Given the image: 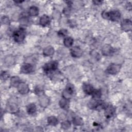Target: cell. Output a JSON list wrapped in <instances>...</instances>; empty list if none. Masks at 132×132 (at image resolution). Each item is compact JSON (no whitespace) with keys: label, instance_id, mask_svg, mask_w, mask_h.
I'll list each match as a JSON object with an SVG mask.
<instances>
[{"label":"cell","instance_id":"cell-1","mask_svg":"<svg viewBox=\"0 0 132 132\" xmlns=\"http://www.w3.org/2000/svg\"><path fill=\"white\" fill-rule=\"evenodd\" d=\"M103 17L105 19L110 20L112 21H118L120 18V13L117 11H114L111 12H104L102 14Z\"/></svg>","mask_w":132,"mask_h":132},{"label":"cell","instance_id":"cell-2","mask_svg":"<svg viewBox=\"0 0 132 132\" xmlns=\"http://www.w3.org/2000/svg\"><path fill=\"white\" fill-rule=\"evenodd\" d=\"M25 37V33L24 30L20 29L15 31L13 34L14 40L17 42H20L23 41Z\"/></svg>","mask_w":132,"mask_h":132},{"label":"cell","instance_id":"cell-3","mask_svg":"<svg viewBox=\"0 0 132 132\" xmlns=\"http://www.w3.org/2000/svg\"><path fill=\"white\" fill-rule=\"evenodd\" d=\"M58 63L55 61H52L49 63H46L44 67V70L46 72H50L52 71H54L57 68Z\"/></svg>","mask_w":132,"mask_h":132},{"label":"cell","instance_id":"cell-4","mask_svg":"<svg viewBox=\"0 0 132 132\" xmlns=\"http://www.w3.org/2000/svg\"><path fill=\"white\" fill-rule=\"evenodd\" d=\"M120 69L119 65L116 64H112L109 65L107 69V72L110 74H116L119 72Z\"/></svg>","mask_w":132,"mask_h":132},{"label":"cell","instance_id":"cell-5","mask_svg":"<svg viewBox=\"0 0 132 132\" xmlns=\"http://www.w3.org/2000/svg\"><path fill=\"white\" fill-rule=\"evenodd\" d=\"M73 93V87L70 86V85L69 86H67L66 89L63 91L62 95L64 98L69 100L71 98Z\"/></svg>","mask_w":132,"mask_h":132},{"label":"cell","instance_id":"cell-6","mask_svg":"<svg viewBox=\"0 0 132 132\" xmlns=\"http://www.w3.org/2000/svg\"><path fill=\"white\" fill-rule=\"evenodd\" d=\"M115 112V108L111 105H108L105 107V115L107 118H110L114 116Z\"/></svg>","mask_w":132,"mask_h":132},{"label":"cell","instance_id":"cell-7","mask_svg":"<svg viewBox=\"0 0 132 132\" xmlns=\"http://www.w3.org/2000/svg\"><path fill=\"white\" fill-rule=\"evenodd\" d=\"M71 54L74 57L79 58L81 57L82 55V50L78 46H75L71 49Z\"/></svg>","mask_w":132,"mask_h":132},{"label":"cell","instance_id":"cell-8","mask_svg":"<svg viewBox=\"0 0 132 132\" xmlns=\"http://www.w3.org/2000/svg\"><path fill=\"white\" fill-rule=\"evenodd\" d=\"M121 27L125 31H129L131 29V22L130 20L126 19L122 21L121 23Z\"/></svg>","mask_w":132,"mask_h":132},{"label":"cell","instance_id":"cell-9","mask_svg":"<svg viewBox=\"0 0 132 132\" xmlns=\"http://www.w3.org/2000/svg\"><path fill=\"white\" fill-rule=\"evenodd\" d=\"M33 66L29 63L24 64L21 68V71L23 73H29L33 71Z\"/></svg>","mask_w":132,"mask_h":132},{"label":"cell","instance_id":"cell-10","mask_svg":"<svg viewBox=\"0 0 132 132\" xmlns=\"http://www.w3.org/2000/svg\"><path fill=\"white\" fill-rule=\"evenodd\" d=\"M18 87V90L19 92L21 94H26L28 93L29 91V88L28 86L24 83H20V84Z\"/></svg>","mask_w":132,"mask_h":132},{"label":"cell","instance_id":"cell-11","mask_svg":"<svg viewBox=\"0 0 132 132\" xmlns=\"http://www.w3.org/2000/svg\"><path fill=\"white\" fill-rule=\"evenodd\" d=\"M83 89L84 91L87 95H91L95 89L92 85L89 84H85L83 86Z\"/></svg>","mask_w":132,"mask_h":132},{"label":"cell","instance_id":"cell-12","mask_svg":"<svg viewBox=\"0 0 132 132\" xmlns=\"http://www.w3.org/2000/svg\"><path fill=\"white\" fill-rule=\"evenodd\" d=\"M114 50L111 46H110L109 45H106L103 48L102 50V53L103 54L108 56L111 54L113 53Z\"/></svg>","mask_w":132,"mask_h":132},{"label":"cell","instance_id":"cell-13","mask_svg":"<svg viewBox=\"0 0 132 132\" xmlns=\"http://www.w3.org/2000/svg\"><path fill=\"white\" fill-rule=\"evenodd\" d=\"M39 102L41 106H42L43 107H45L48 105L49 103V100L47 98V97L43 95H41L39 99Z\"/></svg>","mask_w":132,"mask_h":132},{"label":"cell","instance_id":"cell-14","mask_svg":"<svg viewBox=\"0 0 132 132\" xmlns=\"http://www.w3.org/2000/svg\"><path fill=\"white\" fill-rule=\"evenodd\" d=\"M50 18L48 16L44 15L40 19V23L41 25L45 26L50 23Z\"/></svg>","mask_w":132,"mask_h":132},{"label":"cell","instance_id":"cell-15","mask_svg":"<svg viewBox=\"0 0 132 132\" xmlns=\"http://www.w3.org/2000/svg\"><path fill=\"white\" fill-rule=\"evenodd\" d=\"M36 111V106L34 104H30L27 106V111L30 114H34Z\"/></svg>","mask_w":132,"mask_h":132},{"label":"cell","instance_id":"cell-16","mask_svg":"<svg viewBox=\"0 0 132 132\" xmlns=\"http://www.w3.org/2000/svg\"><path fill=\"white\" fill-rule=\"evenodd\" d=\"M68 99H66L65 98H63L60 100L59 102V105L60 107L62 108L66 109L68 108L69 106V101L68 100Z\"/></svg>","mask_w":132,"mask_h":132},{"label":"cell","instance_id":"cell-17","mask_svg":"<svg viewBox=\"0 0 132 132\" xmlns=\"http://www.w3.org/2000/svg\"><path fill=\"white\" fill-rule=\"evenodd\" d=\"M38 12L39 11L38 8L35 6L31 7L29 11V14L32 16H36L38 15Z\"/></svg>","mask_w":132,"mask_h":132},{"label":"cell","instance_id":"cell-18","mask_svg":"<svg viewBox=\"0 0 132 132\" xmlns=\"http://www.w3.org/2000/svg\"><path fill=\"white\" fill-rule=\"evenodd\" d=\"M73 40L72 38L70 37L65 38V39L64 40V44L65 45V46L67 47H70L72 46V45L73 44Z\"/></svg>","mask_w":132,"mask_h":132},{"label":"cell","instance_id":"cell-19","mask_svg":"<svg viewBox=\"0 0 132 132\" xmlns=\"http://www.w3.org/2000/svg\"><path fill=\"white\" fill-rule=\"evenodd\" d=\"M8 110L11 112H16L18 110V106L15 103H10L7 107Z\"/></svg>","mask_w":132,"mask_h":132},{"label":"cell","instance_id":"cell-20","mask_svg":"<svg viewBox=\"0 0 132 132\" xmlns=\"http://www.w3.org/2000/svg\"><path fill=\"white\" fill-rule=\"evenodd\" d=\"M54 52V49L51 46H48L44 50V54L46 56H51L53 54Z\"/></svg>","mask_w":132,"mask_h":132},{"label":"cell","instance_id":"cell-21","mask_svg":"<svg viewBox=\"0 0 132 132\" xmlns=\"http://www.w3.org/2000/svg\"><path fill=\"white\" fill-rule=\"evenodd\" d=\"M20 79L18 77H14L12 78L11 79V84L13 86L16 87L18 86L20 84Z\"/></svg>","mask_w":132,"mask_h":132},{"label":"cell","instance_id":"cell-22","mask_svg":"<svg viewBox=\"0 0 132 132\" xmlns=\"http://www.w3.org/2000/svg\"><path fill=\"white\" fill-rule=\"evenodd\" d=\"M48 123H49V124L52 125H56L58 122V119L55 117H49L48 118Z\"/></svg>","mask_w":132,"mask_h":132},{"label":"cell","instance_id":"cell-23","mask_svg":"<svg viewBox=\"0 0 132 132\" xmlns=\"http://www.w3.org/2000/svg\"><path fill=\"white\" fill-rule=\"evenodd\" d=\"M91 95L92 96L93 98L97 99H99V98L101 96V92L100 90L95 89Z\"/></svg>","mask_w":132,"mask_h":132},{"label":"cell","instance_id":"cell-24","mask_svg":"<svg viewBox=\"0 0 132 132\" xmlns=\"http://www.w3.org/2000/svg\"><path fill=\"white\" fill-rule=\"evenodd\" d=\"M82 119H81L79 117H76L73 119V123L75 125H80L82 124Z\"/></svg>","mask_w":132,"mask_h":132},{"label":"cell","instance_id":"cell-25","mask_svg":"<svg viewBox=\"0 0 132 132\" xmlns=\"http://www.w3.org/2000/svg\"><path fill=\"white\" fill-rule=\"evenodd\" d=\"M14 62V59L13 57H10V56L8 57L7 58H6L5 59V63L7 64V65H12L13 64V62Z\"/></svg>","mask_w":132,"mask_h":132},{"label":"cell","instance_id":"cell-26","mask_svg":"<svg viewBox=\"0 0 132 132\" xmlns=\"http://www.w3.org/2000/svg\"><path fill=\"white\" fill-rule=\"evenodd\" d=\"M71 124V123H70L69 121H64V122H63L61 124V127H62L63 128H64V129L69 128L70 127V126H71V124Z\"/></svg>","mask_w":132,"mask_h":132},{"label":"cell","instance_id":"cell-27","mask_svg":"<svg viewBox=\"0 0 132 132\" xmlns=\"http://www.w3.org/2000/svg\"><path fill=\"white\" fill-rule=\"evenodd\" d=\"M67 31H66V30H61L58 32V34H59V35H60L61 36H65L66 35H67Z\"/></svg>","mask_w":132,"mask_h":132},{"label":"cell","instance_id":"cell-28","mask_svg":"<svg viewBox=\"0 0 132 132\" xmlns=\"http://www.w3.org/2000/svg\"><path fill=\"white\" fill-rule=\"evenodd\" d=\"M35 91L36 92V93L37 94H41L42 95V92H43L42 89L41 88H39V87H37L36 89H35Z\"/></svg>","mask_w":132,"mask_h":132}]
</instances>
